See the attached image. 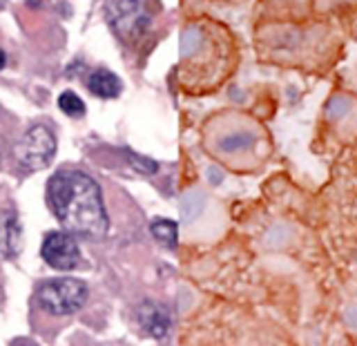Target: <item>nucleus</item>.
Masks as SVG:
<instances>
[{"instance_id":"10","label":"nucleus","mask_w":357,"mask_h":346,"mask_svg":"<svg viewBox=\"0 0 357 346\" xmlns=\"http://www.w3.org/2000/svg\"><path fill=\"white\" fill-rule=\"evenodd\" d=\"M59 107L67 116H83L85 114V103L81 100V96L74 92H63L59 96Z\"/></svg>"},{"instance_id":"1","label":"nucleus","mask_w":357,"mask_h":346,"mask_svg":"<svg viewBox=\"0 0 357 346\" xmlns=\"http://www.w3.org/2000/svg\"><path fill=\"white\" fill-rule=\"evenodd\" d=\"M47 201L67 232L100 237L107 232V212L100 188L92 176L78 170L56 172L47 183Z\"/></svg>"},{"instance_id":"5","label":"nucleus","mask_w":357,"mask_h":346,"mask_svg":"<svg viewBox=\"0 0 357 346\" xmlns=\"http://www.w3.org/2000/svg\"><path fill=\"white\" fill-rule=\"evenodd\" d=\"M40 255L56 271H72L81 260L78 243L70 232H50L43 241Z\"/></svg>"},{"instance_id":"15","label":"nucleus","mask_w":357,"mask_h":346,"mask_svg":"<svg viewBox=\"0 0 357 346\" xmlns=\"http://www.w3.org/2000/svg\"><path fill=\"white\" fill-rule=\"evenodd\" d=\"M5 7V0H0V9H3Z\"/></svg>"},{"instance_id":"9","label":"nucleus","mask_w":357,"mask_h":346,"mask_svg":"<svg viewBox=\"0 0 357 346\" xmlns=\"http://www.w3.org/2000/svg\"><path fill=\"white\" fill-rule=\"evenodd\" d=\"M152 234L156 241H161L163 246H176V237H178V228L172 219H154L150 226Z\"/></svg>"},{"instance_id":"12","label":"nucleus","mask_w":357,"mask_h":346,"mask_svg":"<svg viewBox=\"0 0 357 346\" xmlns=\"http://www.w3.org/2000/svg\"><path fill=\"white\" fill-rule=\"evenodd\" d=\"M349 107H351V103L346 98H335L333 103L328 105V114L333 116V119H340V116H344L346 112H349Z\"/></svg>"},{"instance_id":"13","label":"nucleus","mask_w":357,"mask_h":346,"mask_svg":"<svg viewBox=\"0 0 357 346\" xmlns=\"http://www.w3.org/2000/svg\"><path fill=\"white\" fill-rule=\"evenodd\" d=\"M130 159H132V163L137 165L141 172H145V174H152V172H156V163H154V161H150V159H143V156H137V154H132Z\"/></svg>"},{"instance_id":"6","label":"nucleus","mask_w":357,"mask_h":346,"mask_svg":"<svg viewBox=\"0 0 357 346\" xmlns=\"http://www.w3.org/2000/svg\"><path fill=\"white\" fill-rule=\"evenodd\" d=\"M22 248V226L16 212L0 210V257L14 260Z\"/></svg>"},{"instance_id":"11","label":"nucleus","mask_w":357,"mask_h":346,"mask_svg":"<svg viewBox=\"0 0 357 346\" xmlns=\"http://www.w3.org/2000/svg\"><path fill=\"white\" fill-rule=\"evenodd\" d=\"M252 137L250 134H245V132H239V134H230V137H226L221 141V150H226V152H243V150H248L250 145H252Z\"/></svg>"},{"instance_id":"3","label":"nucleus","mask_w":357,"mask_h":346,"mask_svg":"<svg viewBox=\"0 0 357 346\" xmlns=\"http://www.w3.org/2000/svg\"><path fill=\"white\" fill-rule=\"evenodd\" d=\"M16 161L22 170L36 172L40 167H47L56 154V137L47 126L29 128L16 145Z\"/></svg>"},{"instance_id":"4","label":"nucleus","mask_w":357,"mask_h":346,"mask_svg":"<svg viewBox=\"0 0 357 346\" xmlns=\"http://www.w3.org/2000/svg\"><path fill=\"white\" fill-rule=\"evenodd\" d=\"M107 20L123 40H137L148 29V14L143 9V0H107Z\"/></svg>"},{"instance_id":"2","label":"nucleus","mask_w":357,"mask_h":346,"mask_svg":"<svg viewBox=\"0 0 357 346\" xmlns=\"http://www.w3.org/2000/svg\"><path fill=\"white\" fill-rule=\"evenodd\" d=\"M38 304L50 315H72V313L81 310L87 301V286L81 279L74 277H61L50 279L38 288Z\"/></svg>"},{"instance_id":"8","label":"nucleus","mask_w":357,"mask_h":346,"mask_svg":"<svg viewBox=\"0 0 357 346\" xmlns=\"http://www.w3.org/2000/svg\"><path fill=\"white\" fill-rule=\"evenodd\" d=\"M87 87L98 98H116L121 94V78L109 70H94L87 78Z\"/></svg>"},{"instance_id":"7","label":"nucleus","mask_w":357,"mask_h":346,"mask_svg":"<svg viewBox=\"0 0 357 346\" xmlns=\"http://www.w3.org/2000/svg\"><path fill=\"white\" fill-rule=\"evenodd\" d=\"M139 319H141V326L148 331L154 338H163L170 329V319H167V313L159 306L154 304V301H145L139 310Z\"/></svg>"},{"instance_id":"14","label":"nucleus","mask_w":357,"mask_h":346,"mask_svg":"<svg viewBox=\"0 0 357 346\" xmlns=\"http://www.w3.org/2000/svg\"><path fill=\"white\" fill-rule=\"evenodd\" d=\"M5 65H7V54H5L3 50H0V70H3Z\"/></svg>"}]
</instances>
